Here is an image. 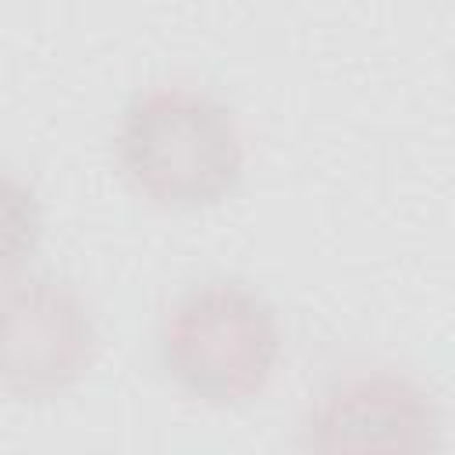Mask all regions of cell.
Listing matches in <instances>:
<instances>
[{
    "label": "cell",
    "mask_w": 455,
    "mask_h": 455,
    "mask_svg": "<svg viewBox=\"0 0 455 455\" xmlns=\"http://www.w3.org/2000/svg\"><path fill=\"white\" fill-rule=\"evenodd\" d=\"M114 149L124 178L167 210L213 206L245 167L235 110L192 85H153L132 96L117 117Z\"/></svg>",
    "instance_id": "obj_1"
},
{
    "label": "cell",
    "mask_w": 455,
    "mask_h": 455,
    "mask_svg": "<svg viewBox=\"0 0 455 455\" xmlns=\"http://www.w3.org/2000/svg\"><path fill=\"white\" fill-rule=\"evenodd\" d=\"M277 309L242 277L188 284L160 320V363L192 398L238 405L256 398L281 359Z\"/></svg>",
    "instance_id": "obj_2"
},
{
    "label": "cell",
    "mask_w": 455,
    "mask_h": 455,
    "mask_svg": "<svg viewBox=\"0 0 455 455\" xmlns=\"http://www.w3.org/2000/svg\"><path fill=\"white\" fill-rule=\"evenodd\" d=\"M100 348L85 299L46 274H7L4 391L14 402H50L75 387Z\"/></svg>",
    "instance_id": "obj_3"
},
{
    "label": "cell",
    "mask_w": 455,
    "mask_h": 455,
    "mask_svg": "<svg viewBox=\"0 0 455 455\" xmlns=\"http://www.w3.org/2000/svg\"><path fill=\"white\" fill-rule=\"evenodd\" d=\"M434 395L395 370H359L327 384L302 416L309 451H430L441 448Z\"/></svg>",
    "instance_id": "obj_4"
},
{
    "label": "cell",
    "mask_w": 455,
    "mask_h": 455,
    "mask_svg": "<svg viewBox=\"0 0 455 455\" xmlns=\"http://www.w3.org/2000/svg\"><path fill=\"white\" fill-rule=\"evenodd\" d=\"M39 231H43V217H39V203H36L32 188H21L18 178L7 174V185H4V256H7V274L18 267V259L25 252H32Z\"/></svg>",
    "instance_id": "obj_5"
}]
</instances>
